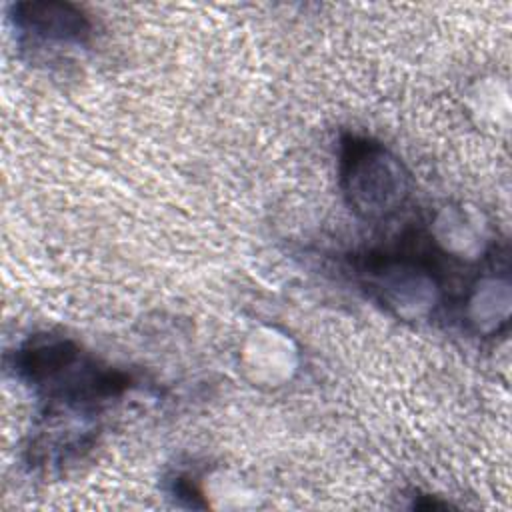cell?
Listing matches in <instances>:
<instances>
[{
	"label": "cell",
	"mask_w": 512,
	"mask_h": 512,
	"mask_svg": "<svg viewBox=\"0 0 512 512\" xmlns=\"http://www.w3.org/2000/svg\"><path fill=\"white\" fill-rule=\"evenodd\" d=\"M168 492L184 506H190V508H206L208 506V502H204V492H202L200 484L190 474L172 476Z\"/></svg>",
	"instance_id": "obj_7"
},
{
	"label": "cell",
	"mask_w": 512,
	"mask_h": 512,
	"mask_svg": "<svg viewBox=\"0 0 512 512\" xmlns=\"http://www.w3.org/2000/svg\"><path fill=\"white\" fill-rule=\"evenodd\" d=\"M338 184L348 208L362 220H386L412 194L406 164L382 142L346 134L338 146Z\"/></svg>",
	"instance_id": "obj_3"
},
{
	"label": "cell",
	"mask_w": 512,
	"mask_h": 512,
	"mask_svg": "<svg viewBox=\"0 0 512 512\" xmlns=\"http://www.w3.org/2000/svg\"><path fill=\"white\" fill-rule=\"evenodd\" d=\"M366 294L402 322L428 320L444 300L440 250L428 232H406L396 242L350 258Z\"/></svg>",
	"instance_id": "obj_2"
},
{
	"label": "cell",
	"mask_w": 512,
	"mask_h": 512,
	"mask_svg": "<svg viewBox=\"0 0 512 512\" xmlns=\"http://www.w3.org/2000/svg\"><path fill=\"white\" fill-rule=\"evenodd\" d=\"M10 20L30 48H80L92 40L94 22L76 4L26 0L10 6Z\"/></svg>",
	"instance_id": "obj_4"
},
{
	"label": "cell",
	"mask_w": 512,
	"mask_h": 512,
	"mask_svg": "<svg viewBox=\"0 0 512 512\" xmlns=\"http://www.w3.org/2000/svg\"><path fill=\"white\" fill-rule=\"evenodd\" d=\"M10 370L46 408L88 416L136 386L130 372L104 364L76 340L52 332L24 340L10 356Z\"/></svg>",
	"instance_id": "obj_1"
},
{
	"label": "cell",
	"mask_w": 512,
	"mask_h": 512,
	"mask_svg": "<svg viewBox=\"0 0 512 512\" xmlns=\"http://www.w3.org/2000/svg\"><path fill=\"white\" fill-rule=\"evenodd\" d=\"M512 290L508 268L488 270L478 276L464 294L462 322L474 336L500 334L510 320Z\"/></svg>",
	"instance_id": "obj_5"
},
{
	"label": "cell",
	"mask_w": 512,
	"mask_h": 512,
	"mask_svg": "<svg viewBox=\"0 0 512 512\" xmlns=\"http://www.w3.org/2000/svg\"><path fill=\"white\" fill-rule=\"evenodd\" d=\"M242 364L250 380L258 386H282L298 368L294 342L274 328L256 330L242 350Z\"/></svg>",
	"instance_id": "obj_6"
}]
</instances>
